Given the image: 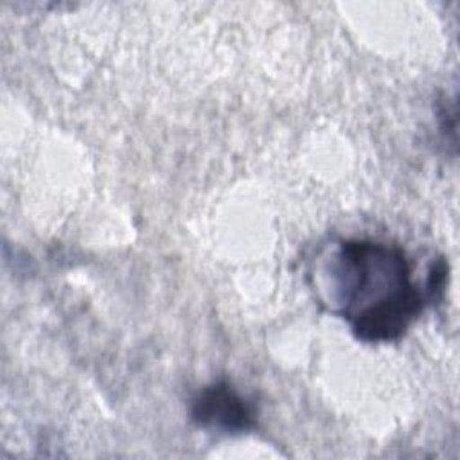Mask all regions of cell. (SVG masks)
Listing matches in <instances>:
<instances>
[{
	"mask_svg": "<svg viewBox=\"0 0 460 460\" xmlns=\"http://www.w3.org/2000/svg\"><path fill=\"white\" fill-rule=\"evenodd\" d=\"M190 419L205 429L243 433L255 428L257 411L230 383L217 381L203 386L190 402Z\"/></svg>",
	"mask_w": 460,
	"mask_h": 460,
	"instance_id": "cell-2",
	"label": "cell"
},
{
	"mask_svg": "<svg viewBox=\"0 0 460 460\" xmlns=\"http://www.w3.org/2000/svg\"><path fill=\"white\" fill-rule=\"evenodd\" d=\"M314 275L325 284L331 309L368 343L394 341L422 313L428 289L411 280V268L399 246L372 239H343Z\"/></svg>",
	"mask_w": 460,
	"mask_h": 460,
	"instance_id": "cell-1",
	"label": "cell"
}]
</instances>
